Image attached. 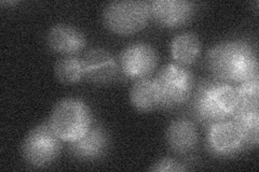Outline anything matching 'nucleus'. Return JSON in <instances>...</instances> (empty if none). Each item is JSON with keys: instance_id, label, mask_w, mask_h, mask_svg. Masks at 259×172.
Listing matches in <instances>:
<instances>
[{"instance_id": "6ab92c4d", "label": "nucleus", "mask_w": 259, "mask_h": 172, "mask_svg": "<svg viewBox=\"0 0 259 172\" xmlns=\"http://www.w3.org/2000/svg\"><path fill=\"white\" fill-rule=\"evenodd\" d=\"M150 171L156 172H177V171H187L189 167L187 163H185L181 160L171 158V157H163L157 160L149 169Z\"/></svg>"}, {"instance_id": "9b49d317", "label": "nucleus", "mask_w": 259, "mask_h": 172, "mask_svg": "<svg viewBox=\"0 0 259 172\" xmlns=\"http://www.w3.org/2000/svg\"><path fill=\"white\" fill-rule=\"evenodd\" d=\"M108 147V134L100 125H92L82 137L69 143L72 156L83 161H94L102 158L107 153Z\"/></svg>"}, {"instance_id": "ddd939ff", "label": "nucleus", "mask_w": 259, "mask_h": 172, "mask_svg": "<svg viewBox=\"0 0 259 172\" xmlns=\"http://www.w3.org/2000/svg\"><path fill=\"white\" fill-rule=\"evenodd\" d=\"M165 137L168 147L176 154H189L198 144L197 128L187 119L173 121L166 129Z\"/></svg>"}, {"instance_id": "a211bd4d", "label": "nucleus", "mask_w": 259, "mask_h": 172, "mask_svg": "<svg viewBox=\"0 0 259 172\" xmlns=\"http://www.w3.org/2000/svg\"><path fill=\"white\" fill-rule=\"evenodd\" d=\"M238 108L259 109V81L258 78L239 83L236 87Z\"/></svg>"}, {"instance_id": "39448f33", "label": "nucleus", "mask_w": 259, "mask_h": 172, "mask_svg": "<svg viewBox=\"0 0 259 172\" xmlns=\"http://www.w3.org/2000/svg\"><path fill=\"white\" fill-rule=\"evenodd\" d=\"M161 99V108L174 109L188 101L194 86L191 72L182 65L167 64L160 70L156 79Z\"/></svg>"}, {"instance_id": "f257e3e1", "label": "nucleus", "mask_w": 259, "mask_h": 172, "mask_svg": "<svg viewBox=\"0 0 259 172\" xmlns=\"http://www.w3.org/2000/svg\"><path fill=\"white\" fill-rule=\"evenodd\" d=\"M206 65L216 80L242 83L258 78V59L254 47L241 39L217 43L206 55Z\"/></svg>"}, {"instance_id": "f03ea898", "label": "nucleus", "mask_w": 259, "mask_h": 172, "mask_svg": "<svg viewBox=\"0 0 259 172\" xmlns=\"http://www.w3.org/2000/svg\"><path fill=\"white\" fill-rule=\"evenodd\" d=\"M236 87L220 80L204 81L194 91L192 109L198 121L209 126L230 120L238 109Z\"/></svg>"}, {"instance_id": "6e6552de", "label": "nucleus", "mask_w": 259, "mask_h": 172, "mask_svg": "<svg viewBox=\"0 0 259 172\" xmlns=\"http://www.w3.org/2000/svg\"><path fill=\"white\" fill-rule=\"evenodd\" d=\"M157 64V51L145 42H135L127 45L119 57L121 72L126 78L135 81L147 78L156 69Z\"/></svg>"}, {"instance_id": "dca6fc26", "label": "nucleus", "mask_w": 259, "mask_h": 172, "mask_svg": "<svg viewBox=\"0 0 259 172\" xmlns=\"http://www.w3.org/2000/svg\"><path fill=\"white\" fill-rule=\"evenodd\" d=\"M231 120L239 127L246 146L256 147L258 145L259 109L238 108Z\"/></svg>"}, {"instance_id": "20e7f679", "label": "nucleus", "mask_w": 259, "mask_h": 172, "mask_svg": "<svg viewBox=\"0 0 259 172\" xmlns=\"http://www.w3.org/2000/svg\"><path fill=\"white\" fill-rule=\"evenodd\" d=\"M150 16L147 2H112L103 10L104 25L113 34L127 36L147 26Z\"/></svg>"}, {"instance_id": "4468645a", "label": "nucleus", "mask_w": 259, "mask_h": 172, "mask_svg": "<svg viewBox=\"0 0 259 172\" xmlns=\"http://www.w3.org/2000/svg\"><path fill=\"white\" fill-rule=\"evenodd\" d=\"M130 101L137 111L149 112L161 108L160 94L153 79L136 80L130 91Z\"/></svg>"}, {"instance_id": "f8f14e48", "label": "nucleus", "mask_w": 259, "mask_h": 172, "mask_svg": "<svg viewBox=\"0 0 259 172\" xmlns=\"http://www.w3.org/2000/svg\"><path fill=\"white\" fill-rule=\"evenodd\" d=\"M47 42L52 51L67 55H76L85 45V37L78 28L68 24H56L48 32Z\"/></svg>"}, {"instance_id": "f3484780", "label": "nucleus", "mask_w": 259, "mask_h": 172, "mask_svg": "<svg viewBox=\"0 0 259 172\" xmlns=\"http://www.w3.org/2000/svg\"><path fill=\"white\" fill-rule=\"evenodd\" d=\"M55 77L61 83L71 85L76 84L84 78L82 57L67 55L59 60L55 65Z\"/></svg>"}, {"instance_id": "1a4fd4ad", "label": "nucleus", "mask_w": 259, "mask_h": 172, "mask_svg": "<svg viewBox=\"0 0 259 172\" xmlns=\"http://www.w3.org/2000/svg\"><path fill=\"white\" fill-rule=\"evenodd\" d=\"M84 78L96 84H107L115 81L121 71L119 61L103 47H94L83 56Z\"/></svg>"}, {"instance_id": "423d86ee", "label": "nucleus", "mask_w": 259, "mask_h": 172, "mask_svg": "<svg viewBox=\"0 0 259 172\" xmlns=\"http://www.w3.org/2000/svg\"><path fill=\"white\" fill-rule=\"evenodd\" d=\"M61 149L62 140L47 122L29 130L22 143V156L29 166L45 168L59 157Z\"/></svg>"}, {"instance_id": "2eb2a0df", "label": "nucleus", "mask_w": 259, "mask_h": 172, "mask_svg": "<svg viewBox=\"0 0 259 172\" xmlns=\"http://www.w3.org/2000/svg\"><path fill=\"white\" fill-rule=\"evenodd\" d=\"M201 41L193 32H183L173 38L171 55L182 66H189L196 62L201 53Z\"/></svg>"}, {"instance_id": "0eeeda50", "label": "nucleus", "mask_w": 259, "mask_h": 172, "mask_svg": "<svg viewBox=\"0 0 259 172\" xmlns=\"http://www.w3.org/2000/svg\"><path fill=\"white\" fill-rule=\"evenodd\" d=\"M207 149L214 156L231 157L247 149L239 127L231 119L213 123L208 126Z\"/></svg>"}, {"instance_id": "9d476101", "label": "nucleus", "mask_w": 259, "mask_h": 172, "mask_svg": "<svg viewBox=\"0 0 259 172\" xmlns=\"http://www.w3.org/2000/svg\"><path fill=\"white\" fill-rule=\"evenodd\" d=\"M150 16L159 25L177 28L187 24L196 12V6L187 0H153L149 2Z\"/></svg>"}, {"instance_id": "7ed1b4c3", "label": "nucleus", "mask_w": 259, "mask_h": 172, "mask_svg": "<svg viewBox=\"0 0 259 172\" xmlns=\"http://www.w3.org/2000/svg\"><path fill=\"white\" fill-rule=\"evenodd\" d=\"M48 122L62 141L70 143L91 128L92 113L83 100L68 97L53 106Z\"/></svg>"}]
</instances>
